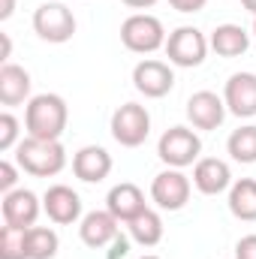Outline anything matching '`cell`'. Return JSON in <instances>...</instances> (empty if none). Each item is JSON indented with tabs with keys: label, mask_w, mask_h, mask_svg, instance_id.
I'll return each instance as SVG.
<instances>
[{
	"label": "cell",
	"mask_w": 256,
	"mask_h": 259,
	"mask_svg": "<svg viewBox=\"0 0 256 259\" xmlns=\"http://www.w3.org/2000/svg\"><path fill=\"white\" fill-rule=\"evenodd\" d=\"M12 12H15V0H3V9H0V21L12 18Z\"/></svg>",
	"instance_id": "1f68e13d"
},
{
	"label": "cell",
	"mask_w": 256,
	"mask_h": 259,
	"mask_svg": "<svg viewBox=\"0 0 256 259\" xmlns=\"http://www.w3.org/2000/svg\"><path fill=\"white\" fill-rule=\"evenodd\" d=\"M193 187L202 196H220L232 187L229 163L220 157H199L193 166Z\"/></svg>",
	"instance_id": "4fadbf2b"
},
{
	"label": "cell",
	"mask_w": 256,
	"mask_h": 259,
	"mask_svg": "<svg viewBox=\"0 0 256 259\" xmlns=\"http://www.w3.org/2000/svg\"><path fill=\"white\" fill-rule=\"evenodd\" d=\"M69 121V109L61 94H36L27 100L24 130L33 139H61Z\"/></svg>",
	"instance_id": "7a4b0ae2"
},
{
	"label": "cell",
	"mask_w": 256,
	"mask_h": 259,
	"mask_svg": "<svg viewBox=\"0 0 256 259\" xmlns=\"http://www.w3.org/2000/svg\"><path fill=\"white\" fill-rule=\"evenodd\" d=\"M235 259H256V235H244L235 244Z\"/></svg>",
	"instance_id": "4316f807"
},
{
	"label": "cell",
	"mask_w": 256,
	"mask_h": 259,
	"mask_svg": "<svg viewBox=\"0 0 256 259\" xmlns=\"http://www.w3.org/2000/svg\"><path fill=\"white\" fill-rule=\"evenodd\" d=\"M223 103L235 118L256 115V72H232L223 88Z\"/></svg>",
	"instance_id": "5bb4252c"
},
{
	"label": "cell",
	"mask_w": 256,
	"mask_h": 259,
	"mask_svg": "<svg viewBox=\"0 0 256 259\" xmlns=\"http://www.w3.org/2000/svg\"><path fill=\"white\" fill-rule=\"evenodd\" d=\"M208 46L220 55V58H241L250 49V33L241 24H217Z\"/></svg>",
	"instance_id": "d6986e66"
},
{
	"label": "cell",
	"mask_w": 256,
	"mask_h": 259,
	"mask_svg": "<svg viewBox=\"0 0 256 259\" xmlns=\"http://www.w3.org/2000/svg\"><path fill=\"white\" fill-rule=\"evenodd\" d=\"M133 88L142 97H148V100H160V97H166L175 88V72L163 61L145 58V61H139L133 66Z\"/></svg>",
	"instance_id": "9c48e42d"
},
{
	"label": "cell",
	"mask_w": 256,
	"mask_h": 259,
	"mask_svg": "<svg viewBox=\"0 0 256 259\" xmlns=\"http://www.w3.org/2000/svg\"><path fill=\"white\" fill-rule=\"evenodd\" d=\"M208 39L199 27H190V24H181L169 33L166 39V58L169 64L184 66V69H193V66H202V61L208 58Z\"/></svg>",
	"instance_id": "8992f818"
},
{
	"label": "cell",
	"mask_w": 256,
	"mask_h": 259,
	"mask_svg": "<svg viewBox=\"0 0 256 259\" xmlns=\"http://www.w3.org/2000/svg\"><path fill=\"white\" fill-rule=\"evenodd\" d=\"M226 151L235 163H244V166L256 163V124L232 130V136L226 139Z\"/></svg>",
	"instance_id": "603a6c76"
},
{
	"label": "cell",
	"mask_w": 256,
	"mask_h": 259,
	"mask_svg": "<svg viewBox=\"0 0 256 259\" xmlns=\"http://www.w3.org/2000/svg\"><path fill=\"white\" fill-rule=\"evenodd\" d=\"M61 238L52 226H30L27 229V259H55Z\"/></svg>",
	"instance_id": "7402d4cb"
},
{
	"label": "cell",
	"mask_w": 256,
	"mask_h": 259,
	"mask_svg": "<svg viewBox=\"0 0 256 259\" xmlns=\"http://www.w3.org/2000/svg\"><path fill=\"white\" fill-rule=\"evenodd\" d=\"M0 259H27V229L21 226H0Z\"/></svg>",
	"instance_id": "cb8c5ba5"
},
{
	"label": "cell",
	"mask_w": 256,
	"mask_h": 259,
	"mask_svg": "<svg viewBox=\"0 0 256 259\" xmlns=\"http://www.w3.org/2000/svg\"><path fill=\"white\" fill-rule=\"evenodd\" d=\"M15 163L33 178H55V175L64 172L66 166V148L61 145V139L24 136L15 145Z\"/></svg>",
	"instance_id": "6da1fadb"
},
{
	"label": "cell",
	"mask_w": 256,
	"mask_h": 259,
	"mask_svg": "<svg viewBox=\"0 0 256 259\" xmlns=\"http://www.w3.org/2000/svg\"><path fill=\"white\" fill-rule=\"evenodd\" d=\"M190 178L181 169H166L151 181V202L163 211H181L190 202Z\"/></svg>",
	"instance_id": "ba28073f"
},
{
	"label": "cell",
	"mask_w": 256,
	"mask_h": 259,
	"mask_svg": "<svg viewBox=\"0 0 256 259\" xmlns=\"http://www.w3.org/2000/svg\"><path fill=\"white\" fill-rule=\"evenodd\" d=\"M151 133V115L142 103H124L112 115V139L121 148H139L145 145Z\"/></svg>",
	"instance_id": "52a82bcc"
},
{
	"label": "cell",
	"mask_w": 256,
	"mask_h": 259,
	"mask_svg": "<svg viewBox=\"0 0 256 259\" xmlns=\"http://www.w3.org/2000/svg\"><path fill=\"white\" fill-rule=\"evenodd\" d=\"M253 36H256V15H253Z\"/></svg>",
	"instance_id": "e575fe53"
},
{
	"label": "cell",
	"mask_w": 256,
	"mask_h": 259,
	"mask_svg": "<svg viewBox=\"0 0 256 259\" xmlns=\"http://www.w3.org/2000/svg\"><path fill=\"white\" fill-rule=\"evenodd\" d=\"M18 142V118L12 112H0V151H12Z\"/></svg>",
	"instance_id": "d4e9b609"
},
{
	"label": "cell",
	"mask_w": 256,
	"mask_h": 259,
	"mask_svg": "<svg viewBox=\"0 0 256 259\" xmlns=\"http://www.w3.org/2000/svg\"><path fill=\"white\" fill-rule=\"evenodd\" d=\"M166 27L157 15L148 12H133L121 24V42L133 55H154L157 49H166Z\"/></svg>",
	"instance_id": "3957f363"
},
{
	"label": "cell",
	"mask_w": 256,
	"mask_h": 259,
	"mask_svg": "<svg viewBox=\"0 0 256 259\" xmlns=\"http://www.w3.org/2000/svg\"><path fill=\"white\" fill-rule=\"evenodd\" d=\"M157 154L169 169H187L202 154V139L190 127H169L157 142Z\"/></svg>",
	"instance_id": "277c9868"
},
{
	"label": "cell",
	"mask_w": 256,
	"mask_h": 259,
	"mask_svg": "<svg viewBox=\"0 0 256 259\" xmlns=\"http://www.w3.org/2000/svg\"><path fill=\"white\" fill-rule=\"evenodd\" d=\"M241 6H244L250 15H256V0H241Z\"/></svg>",
	"instance_id": "d6a6232c"
},
{
	"label": "cell",
	"mask_w": 256,
	"mask_h": 259,
	"mask_svg": "<svg viewBox=\"0 0 256 259\" xmlns=\"http://www.w3.org/2000/svg\"><path fill=\"white\" fill-rule=\"evenodd\" d=\"M39 211H42L39 196L27 187H15V190L3 193V199H0V214H3V223H9V226L30 229V226H36Z\"/></svg>",
	"instance_id": "30bf717a"
},
{
	"label": "cell",
	"mask_w": 256,
	"mask_h": 259,
	"mask_svg": "<svg viewBox=\"0 0 256 259\" xmlns=\"http://www.w3.org/2000/svg\"><path fill=\"white\" fill-rule=\"evenodd\" d=\"M0 42H3V55H0V61L9 64V58H12V39H9V33H0Z\"/></svg>",
	"instance_id": "f546056e"
},
{
	"label": "cell",
	"mask_w": 256,
	"mask_h": 259,
	"mask_svg": "<svg viewBox=\"0 0 256 259\" xmlns=\"http://www.w3.org/2000/svg\"><path fill=\"white\" fill-rule=\"evenodd\" d=\"M42 211L49 214L52 223L58 226H72L81 220V196L66 184H52L42 193Z\"/></svg>",
	"instance_id": "7c38bea8"
},
{
	"label": "cell",
	"mask_w": 256,
	"mask_h": 259,
	"mask_svg": "<svg viewBox=\"0 0 256 259\" xmlns=\"http://www.w3.org/2000/svg\"><path fill=\"white\" fill-rule=\"evenodd\" d=\"M130 238L142 247H157L163 241V217L154 211V208H145L142 214H136L127 223Z\"/></svg>",
	"instance_id": "ffe728a7"
},
{
	"label": "cell",
	"mask_w": 256,
	"mask_h": 259,
	"mask_svg": "<svg viewBox=\"0 0 256 259\" xmlns=\"http://www.w3.org/2000/svg\"><path fill=\"white\" fill-rule=\"evenodd\" d=\"M226 202H229L232 217H238V220H244V223H253L256 220V181L253 178H238V181H232Z\"/></svg>",
	"instance_id": "44dd1931"
},
{
	"label": "cell",
	"mask_w": 256,
	"mask_h": 259,
	"mask_svg": "<svg viewBox=\"0 0 256 259\" xmlns=\"http://www.w3.org/2000/svg\"><path fill=\"white\" fill-rule=\"evenodd\" d=\"M169 3H172V9H178L184 15H193V12H202L208 0H169Z\"/></svg>",
	"instance_id": "83f0119b"
},
{
	"label": "cell",
	"mask_w": 256,
	"mask_h": 259,
	"mask_svg": "<svg viewBox=\"0 0 256 259\" xmlns=\"http://www.w3.org/2000/svg\"><path fill=\"white\" fill-rule=\"evenodd\" d=\"M72 172H75V178L84 181V184H100V181H106L109 172H112V154H109L103 145H84V148H78L75 157H72Z\"/></svg>",
	"instance_id": "2e32d148"
},
{
	"label": "cell",
	"mask_w": 256,
	"mask_h": 259,
	"mask_svg": "<svg viewBox=\"0 0 256 259\" xmlns=\"http://www.w3.org/2000/svg\"><path fill=\"white\" fill-rule=\"evenodd\" d=\"M18 163H12V160H0V193H9V190H15V184H18Z\"/></svg>",
	"instance_id": "484cf974"
},
{
	"label": "cell",
	"mask_w": 256,
	"mask_h": 259,
	"mask_svg": "<svg viewBox=\"0 0 256 259\" xmlns=\"http://www.w3.org/2000/svg\"><path fill=\"white\" fill-rule=\"evenodd\" d=\"M127 250H130V244H127V238L124 235H118L115 241H112V256L109 259H118V256H127Z\"/></svg>",
	"instance_id": "f1b7e54d"
},
{
	"label": "cell",
	"mask_w": 256,
	"mask_h": 259,
	"mask_svg": "<svg viewBox=\"0 0 256 259\" xmlns=\"http://www.w3.org/2000/svg\"><path fill=\"white\" fill-rule=\"evenodd\" d=\"M226 103L223 97H217L214 91H196L187 100V121L193 130H217L226 118Z\"/></svg>",
	"instance_id": "9a60e30c"
},
{
	"label": "cell",
	"mask_w": 256,
	"mask_h": 259,
	"mask_svg": "<svg viewBox=\"0 0 256 259\" xmlns=\"http://www.w3.org/2000/svg\"><path fill=\"white\" fill-rule=\"evenodd\" d=\"M118 235H121V220L112 211H91V214H84L78 220V238L91 250L109 247Z\"/></svg>",
	"instance_id": "8fae6325"
},
{
	"label": "cell",
	"mask_w": 256,
	"mask_h": 259,
	"mask_svg": "<svg viewBox=\"0 0 256 259\" xmlns=\"http://www.w3.org/2000/svg\"><path fill=\"white\" fill-rule=\"evenodd\" d=\"M33 30L39 39L46 42H69L72 33H75V15L72 9L61 3V0H52V3H39L36 12H33Z\"/></svg>",
	"instance_id": "5b68a950"
},
{
	"label": "cell",
	"mask_w": 256,
	"mask_h": 259,
	"mask_svg": "<svg viewBox=\"0 0 256 259\" xmlns=\"http://www.w3.org/2000/svg\"><path fill=\"white\" fill-rule=\"evenodd\" d=\"M148 205H145V193L142 187H136L133 181H121L115 184L109 196H106V211H112L121 223H130L136 214H142Z\"/></svg>",
	"instance_id": "e0dca14e"
},
{
	"label": "cell",
	"mask_w": 256,
	"mask_h": 259,
	"mask_svg": "<svg viewBox=\"0 0 256 259\" xmlns=\"http://www.w3.org/2000/svg\"><path fill=\"white\" fill-rule=\"evenodd\" d=\"M121 3H127L130 9H151L157 0H121Z\"/></svg>",
	"instance_id": "4dcf8cb0"
},
{
	"label": "cell",
	"mask_w": 256,
	"mask_h": 259,
	"mask_svg": "<svg viewBox=\"0 0 256 259\" xmlns=\"http://www.w3.org/2000/svg\"><path fill=\"white\" fill-rule=\"evenodd\" d=\"M30 72L18 64H3L0 66V103L3 106H21L30 100Z\"/></svg>",
	"instance_id": "ac0fdd59"
},
{
	"label": "cell",
	"mask_w": 256,
	"mask_h": 259,
	"mask_svg": "<svg viewBox=\"0 0 256 259\" xmlns=\"http://www.w3.org/2000/svg\"><path fill=\"white\" fill-rule=\"evenodd\" d=\"M139 259H160V256H154V253H145V256H139Z\"/></svg>",
	"instance_id": "836d02e7"
}]
</instances>
